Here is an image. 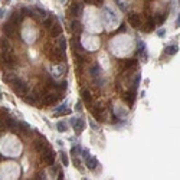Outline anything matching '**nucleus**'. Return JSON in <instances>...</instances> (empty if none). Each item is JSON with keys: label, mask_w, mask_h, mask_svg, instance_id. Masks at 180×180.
<instances>
[{"label": "nucleus", "mask_w": 180, "mask_h": 180, "mask_svg": "<svg viewBox=\"0 0 180 180\" xmlns=\"http://www.w3.org/2000/svg\"><path fill=\"white\" fill-rule=\"evenodd\" d=\"M71 114V109L68 108V104L64 103L61 107H58V108L55 109V112H53V115L55 117H62V115H69Z\"/></svg>", "instance_id": "a211bd4d"}, {"label": "nucleus", "mask_w": 180, "mask_h": 180, "mask_svg": "<svg viewBox=\"0 0 180 180\" xmlns=\"http://www.w3.org/2000/svg\"><path fill=\"white\" fill-rule=\"evenodd\" d=\"M16 32H17V25H14V23L9 22V20L3 25V33H5L6 38H13V36H16Z\"/></svg>", "instance_id": "6e6552de"}, {"label": "nucleus", "mask_w": 180, "mask_h": 180, "mask_svg": "<svg viewBox=\"0 0 180 180\" xmlns=\"http://www.w3.org/2000/svg\"><path fill=\"white\" fill-rule=\"evenodd\" d=\"M0 98H2V91H0Z\"/></svg>", "instance_id": "c03bdc74"}, {"label": "nucleus", "mask_w": 180, "mask_h": 180, "mask_svg": "<svg viewBox=\"0 0 180 180\" xmlns=\"http://www.w3.org/2000/svg\"><path fill=\"white\" fill-rule=\"evenodd\" d=\"M69 14H71L72 17H78L81 13H82V5L81 3H77V2H74L71 3V6H69Z\"/></svg>", "instance_id": "4468645a"}, {"label": "nucleus", "mask_w": 180, "mask_h": 180, "mask_svg": "<svg viewBox=\"0 0 180 180\" xmlns=\"http://www.w3.org/2000/svg\"><path fill=\"white\" fill-rule=\"evenodd\" d=\"M49 147V144H48V141H46L43 137H39V138H36L35 141H33V148H35V151L36 153H43L46 148Z\"/></svg>", "instance_id": "1a4fd4ad"}, {"label": "nucleus", "mask_w": 180, "mask_h": 180, "mask_svg": "<svg viewBox=\"0 0 180 180\" xmlns=\"http://www.w3.org/2000/svg\"><path fill=\"white\" fill-rule=\"evenodd\" d=\"M164 52H166V55H169V56H173V55H176L177 52H179V46L176 45H169L164 48Z\"/></svg>", "instance_id": "b1692460"}, {"label": "nucleus", "mask_w": 180, "mask_h": 180, "mask_svg": "<svg viewBox=\"0 0 180 180\" xmlns=\"http://www.w3.org/2000/svg\"><path fill=\"white\" fill-rule=\"evenodd\" d=\"M125 30H127V27H125V23H121V25H120V27L117 29V33H124Z\"/></svg>", "instance_id": "c9c22d12"}, {"label": "nucleus", "mask_w": 180, "mask_h": 180, "mask_svg": "<svg viewBox=\"0 0 180 180\" xmlns=\"http://www.w3.org/2000/svg\"><path fill=\"white\" fill-rule=\"evenodd\" d=\"M3 124H5V128L10 130L12 133H16V131H17V121H16V120L6 118V120H3Z\"/></svg>", "instance_id": "6ab92c4d"}, {"label": "nucleus", "mask_w": 180, "mask_h": 180, "mask_svg": "<svg viewBox=\"0 0 180 180\" xmlns=\"http://www.w3.org/2000/svg\"><path fill=\"white\" fill-rule=\"evenodd\" d=\"M10 85H12V90L14 94H17L19 96H25L27 92H29V87H27V84H26V81H23L22 78H14L12 82H10Z\"/></svg>", "instance_id": "f03ea898"}, {"label": "nucleus", "mask_w": 180, "mask_h": 180, "mask_svg": "<svg viewBox=\"0 0 180 180\" xmlns=\"http://www.w3.org/2000/svg\"><path fill=\"white\" fill-rule=\"evenodd\" d=\"M137 55H140L143 58L146 59L147 58V55H146V45H144V42H138V49H137Z\"/></svg>", "instance_id": "cd10ccee"}, {"label": "nucleus", "mask_w": 180, "mask_h": 180, "mask_svg": "<svg viewBox=\"0 0 180 180\" xmlns=\"http://www.w3.org/2000/svg\"><path fill=\"white\" fill-rule=\"evenodd\" d=\"M69 27H71V32L74 33L75 36L82 33V25H81V22H79L77 17H74V20L69 23Z\"/></svg>", "instance_id": "2eb2a0df"}, {"label": "nucleus", "mask_w": 180, "mask_h": 180, "mask_svg": "<svg viewBox=\"0 0 180 180\" xmlns=\"http://www.w3.org/2000/svg\"><path fill=\"white\" fill-rule=\"evenodd\" d=\"M0 62L3 65V68H6V69H13V68L17 66V61L14 58V55L12 53V51L3 52L0 55Z\"/></svg>", "instance_id": "7ed1b4c3"}, {"label": "nucleus", "mask_w": 180, "mask_h": 180, "mask_svg": "<svg viewBox=\"0 0 180 180\" xmlns=\"http://www.w3.org/2000/svg\"><path fill=\"white\" fill-rule=\"evenodd\" d=\"M176 25H177V27H179V25H180V17L177 16V20H176Z\"/></svg>", "instance_id": "37998d69"}, {"label": "nucleus", "mask_w": 180, "mask_h": 180, "mask_svg": "<svg viewBox=\"0 0 180 180\" xmlns=\"http://www.w3.org/2000/svg\"><path fill=\"white\" fill-rule=\"evenodd\" d=\"M49 35H51V38H59L62 35V26L58 22H53V25L49 27Z\"/></svg>", "instance_id": "f3484780"}, {"label": "nucleus", "mask_w": 180, "mask_h": 180, "mask_svg": "<svg viewBox=\"0 0 180 180\" xmlns=\"http://www.w3.org/2000/svg\"><path fill=\"white\" fill-rule=\"evenodd\" d=\"M72 161H74V166L78 169V170H81L82 172V166H81V160L78 159V156H75V157H72Z\"/></svg>", "instance_id": "72a5a7b5"}, {"label": "nucleus", "mask_w": 180, "mask_h": 180, "mask_svg": "<svg viewBox=\"0 0 180 180\" xmlns=\"http://www.w3.org/2000/svg\"><path fill=\"white\" fill-rule=\"evenodd\" d=\"M154 26H156V22H154V19L153 17H148L147 19V23L144 25V32H151L153 29H154Z\"/></svg>", "instance_id": "bb28decb"}, {"label": "nucleus", "mask_w": 180, "mask_h": 180, "mask_svg": "<svg viewBox=\"0 0 180 180\" xmlns=\"http://www.w3.org/2000/svg\"><path fill=\"white\" fill-rule=\"evenodd\" d=\"M53 22H55V17H53L52 14H51V16H46L45 19L42 20V26H43L45 29H49V27L53 25Z\"/></svg>", "instance_id": "393cba45"}, {"label": "nucleus", "mask_w": 180, "mask_h": 180, "mask_svg": "<svg viewBox=\"0 0 180 180\" xmlns=\"http://www.w3.org/2000/svg\"><path fill=\"white\" fill-rule=\"evenodd\" d=\"M56 128H58L59 133H65V131L68 130V124L65 121H58L56 122Z\"/></svg>", "instance_id": "c85d7f7f"}, {"label": "nucleus", "mask_w": 180, "mask_h": 180, "mask_svg": "<svg viewBox=\"0 0 180 180\" xmlns=\"http://www.w3.org/2000/svg\"><path fill=\"white\" fill-rule=\"evenodd\" d=\"M23 14H22V12H13L12 16H10V19H9V22H12V23H14V25L19 26L20 23H22V20H23Z\"/></svg>", "instance_id": "aec40b11"}, {"label": "nucleus", "mask_w": 180, "mask_h": 180, "mask_svg": "<svg viewBox=\"0 0 180 180\" xmlns=\"http://www.w3.org/2000/svg\"><path fill=\"white\" fill-rule=\"evenodd\" d=\"M140 79H141V75H140V74H135L134 78H133V90H137V88H138Z\"/></svg>", "instance_id": "2f4dec72"}, {"label": "nucleus", "mask_w": 180, "mask_h": 180, "mask_svg": "<svg viewBox=\"0 0 180 180\" xmlns=\"http://www.w3.org/2000/svg\"><path fill=\"white\" fill-rule=\"evenodd\" d=\"M27 104H32V105H40L42 104V91H32V92H27L23 96Z\"/></svg>", "instance_id": "20e7f679"}, {"label": "nucleus", "mask_w": 180, "mask_h": 180, "mask_svg": "<svg viewBox=\"0 0 180 180\" xmlns=\"http://www.w3.org/2000/svg\"><path fill=\"white\" fill-rule=\"evenodd\" d=\"M157 35H159V36H163V35H164V29H160V30L157 32Z\"/></svg>", "instance_id": "a19ab883"}, {"label": "nucleus", "mask_w": 180, "mask_h": 180, "mask_svg": "<svg viewBox=\"0 0 180 180\" xmlns=\"http://www.w3.org/2000/svg\"><path fill=\"white\" fill-rule=\"evenodd\" d=\"M59 154H61V160H62V164H64V166H68V164H69V160H68V157H66V153H65V151H61Z\"/></svg>", "instance_id": "f704fd0d"}, {"label": "nucleus", "mask_w": 180, "mask_h": 180, "mask_svg": "<svg viewBox=\"0 0 180 180\" xmlns=\"http://www.w3.org/2000/svg\"><path fill=\"white\" fill-rule=\"evenodd\" d=\"M85 5H94V0H84Z\"/></svg>", "instance_id": "ea45409f"}, {"label": "nucleus", "mask_w": 180, "mask_h": 180, "mask_svg": "<svg viewBox=\"0 0 180 180\" xmlns=\"http://www.w3.org/2000/svg\"><path fill=\"white\" fill-rule=\"evenodd\" d=\"M0 48H2V51L3 52H7V51H12L13 48H12V45H10V42H9V38H5L0 40Z\"/></svg>", "instance_id": "5701e85b"}, {"label": "nucleus", "mask_w": 180, "mask_h": 180, "mask_svg": "<svg viewBox=\"0 0 180 180\" xmlns=\"http://www.w3.org/2000/svg\"><path fill=\"white\" fill-rule=\"evenodd\" d=\"M135 96H137L135 90H128V91H125V92L122 94V99H124V103L127 104L128 107H133L134 103H135Z\"/></svg>", "instance_id": "9d476101"}, {"label": "nucleus", "mask_w": 180, "mask_h": 180, "mask_svg": "<svg viewBox=\"0 0 180 180\" xmlns=\"http://www.w3.org/2000/svg\"><path fill=\"white\" fill-rule=\"evenodd\" d=\"M58 48L61 49V51H64L65 52V49H66V40H65V38L61 35L59 36V40H58Z\"/></svg>", "instance_id": "473e14b6"}, {"label": "nucleus", "mask_w": 180, "mask_h": 180, "mask_svg": "<svg viewBox=\"0 0 180 180\" xmlns=\"http://www.w3.org/2000/svg\"><path fill=\"white\" fill-rule=\"evenodd\" d=\"M81 151H82L81 146H79V144H77V146H74V147L71 148V156H72V157H75V156H79V154H81Z\"/></svg>", "instance_id": "7c9ffc66"}, {"label": "nucleus", "mask_w": 180, "mask_h": 180, "mask_svg": "<svg viewBox=\"0 0 180 180\" xmlns=\"http://www.w3.org/2000/svg\"><path fill=\"white\" fill-rule=\"evenodd\" d=\"M103 3H104V0H94V5H95V6H103Z\"/></svg>", "instance_id": "58836bf2"}, {"label": "nucleus", "mask_w": 180, "mask_h": 180, "mask_svg": "<svg viewBox=\"0 0 180 180\" xmlns=\"http://www.w3.org/2000/svg\"><path fill=\"white\" fill-rule=\"evenodd\" d=\"M43 49H45V55L49 59H51V61L55 65L62 64V62L65 61V52L61 51V49H59L56 45H52L51 42H48Z\"/></svg>", "instance_id": "f257e3e1"}, {"label": "nucleus", "mask_w": 180, "mask_h": 180, "mask_svg": "<svg viewBox=\"0 0 180 180\" xmlns=\"http://www.w3.org/2000/svg\"><path fill=\"white\" fill-rule=\"evenodd\" d=\"M17 131H19L20 134L23 135H30L32 134V128H30V125L25 121H17Z\"/></svg>", "instance_id": "dca6fc26"}, {"label": "nucleus", "mask_w": 180, "mask_h": 180, "mask_svg": "<svg viewBox=\"0 0 180 180\" xmlns=\"http://www.w3.org/2000/svg\"><path fill=\"white\" fill-rule=\"evenodd\" d=\"M91 77L94 78V79H98V78H101V66L98 64H94L91 66Z\"/></svg>", "instance_id": "4be33fe9"}, {"label": "nucleus", "mask_w": 180, "mask_h": 180, "mask_svg": "<svg viewBox=\"0 0 180 180\" xmlns=\"http://www.w3.org/2000/svg\"><path fill=\"white\" fill-rule=\"evenodd\" d=\"M40 159H42V161H43L45 164H48V166H52V164L55 163L56 154H55V151H53L51 147H48L45 151H43V153H40Z\"/></svg>", "instance_id": "0eeeda50"}, {"label": "nucleus", "mask_w": 180, "mask_h": 180, "mask_svg": "<svg viewBox=\"0 0 180 180\" xmlns=\"http://www.w3.org/2000/svg\"><path fill=\"white\" fill-rule=\"evenodd\" d=\"M128 23L135 29L141 27V16L138 13H130L128 14Z\"/></svg>", "instance_id": "f8f14e48"}, {"label": "nucleus", "mask_w": 180, "mask_h": 180, "mask_svg": "<svg viewBox=\"0 0 180 180\" xmlns=\"http://www.w3.org/2000/svg\"><path fill=\"white\" fill-rule=\"evenodd\" d=\"M71 125L74 127V131L77 134H81L85 128V122L82 118H71Z\"/></svg>", "instance_id": "9b49d317"}, {"label": "nucleus", "mask_w": 180, "mask_h": 180, "mask_svg": "<svg viewBox=\"0 0 180 180\" xmlns=\"http://www.w3.org/2000/svg\"><path fill=\"white\" fill-rule=\"evenodd\" d=\"M167 17V13H156L154 14V22L157 25H163L164 23V20Z\"/></svg>", "instance_id": "a878e982"}, {"label": "nucleus", "mask_w": 180, "mask_h": 180, "mask_svg": "<svg viewBox=\"0 0 180 180\" xmlns=\"http://www.w3.org/2000/svg\"><path fill=\"white\" fill-rule=\"evenodd\" d=\"M118 68L122 72L131 71V69L137 68V59H120L118 61Z\"/></svg>", "instance_id": "423d86ee"}, {"label": "nucleus", "mask_w": 180, "mask_h": 180, "mask_svg": "<svg viewBox=\"0 0 180 180\" xmlns=\"http://www.w3.org/2000/svg\"><path fill=\"white\" fill-rule=\"evenodd\" d=\"M75 111L81 112V111H82V104H81V103H77V105H75Z\"/></svg>", "instance_id": "4c0bfd02"}, {"label": "nucleus", "mask_w": 180, "mask_h": 180, "mask_svg": "<svg viewBox=\"0 0 180 180\" xmlns=\"http://www.w3.org/2000/svg\"><path fill=\"white\" fill-rule=\"evenodd\" d=\"M5 128V124H3V120H0V131Z\"/></svg>", "instance_id": "79ce46f5"}, {"label": "nucleus", "mask_w": 180, "mask_h": 180, "mask_svg": "<svg viewBox=\"0 0 180 180\" xmlns=\"http://www.w3.org/2000/svg\"><path fill=\"white\" fill-rule=\"evenodd\" d=\"M85 159V166H87V169L88 170H91V172H94V170H96V167L99 166V163H98V160H96V157H92V156H87V157H84Z\"/></svg>", "instance_id": "ddd939ff"}, {"label": "nucleus", "mask_w": 180, "mask_h": 180, "mask_svg": "<svg viewBox=\"0 0 180 180\" xmlns=\"http://www.w3.org/2000/svg\"><path fill=\"white\" fill-rule=\"evenodd\" d=\"M90 124H91V127H92V130H98V124L94 120H90Z\"/></svg>", "instance_id": "e433bc0d"}, {"label": "nucleus", "mask_w": 180, "mask_h": 180, "mask_svg": "<svg viewBox=\"0 0 180 180\" xmlns=\"http://www.w3.org/2000/svg\"><path fill=\"white\" fill-rule=\"evenodd\" d=\"M81 98H82V101L85 103V105H91L92 104V95H91V92L88 90L81 91Z\"/></svg>", "instance_id": "412c9836"}, {"label": "nucleus", "mask_w": 180, "mask_h": 180, "mask_svg": "<svg viewBox=\"0 0 180 180\" xmlns=\"http://www.w3.org/2000/svg\"><path fill=\"white\" fill-rule=\"evenodd\" d=\"M14 78H16V74L7 72V74H5V75H3V81H5V82H7V84H10Z\"/></svg>", "instance_id": "c756f323"}, {"label": "nucleus", "mask_w": 180, "mask_h": 180, "mask_svg": "<svg viewBox=\"0 0 180 180\" xmlns=\"http://www.w3.org/2000/svg\"><path fill=\"white\" fill-rule=\"evenodd\" d=\"M104 111H105V108H104L101 104H91V115L94 117L95 120H98V121H104L105 120V114H104Z\"/></svg>", "instance_id": "39448f33"}]
</instances>
